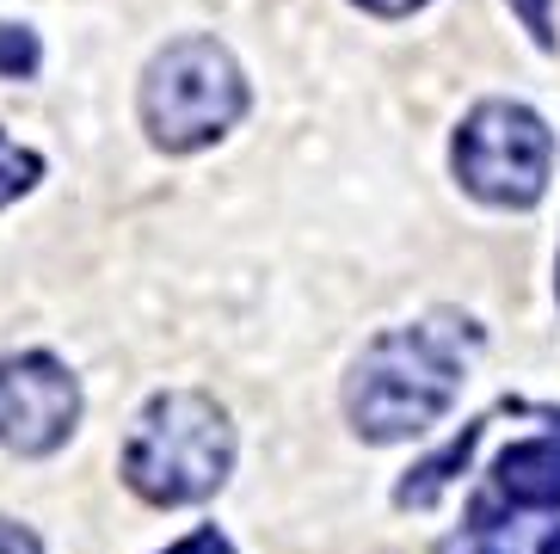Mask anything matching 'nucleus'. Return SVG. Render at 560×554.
Returning <instances> with one entry per match:
<instances>
[{
  "label": "nucleus",
  "mask_w": 560,
  "mask_h": 554,
  "mask_svg": "<svg viewBox=\"0 0 560 554\" xmlns=\"http://www.w3.org/2000/svg\"><path fill=\"white\" fill-rule=\"evenodd\" d=\"M480 351V326L456 314L388 326L358 351L346 376V419L363 443H407L456 407L468 363Z\"/></svg>",
  "instance_id": "f257e3e1"
},
{
  "label": "nucleus",
  "mask_w": 560,
  "mask_h": 554,
  "mask_svg": "<svg viewBox=\"0 0 560 554\" xmlns=\"http://www.w3.org/2000/svg\"><path fill=\"white\" fill-rule=\"evenodd\" d=\"M234 474V425L198 389H161L136 413L124 481L149 506H203Z\"/></svg>",
  "instance_id": "f03ea898"
},
{
  "label": "nucleus",
  "mask_w": 560,
  "mask_h": 554,
  "mask_svg": "<svg viewBox=\"0 0 560 554\" xmlns=\"http://www.w3.org/2000/svg\"><path fill=\"white\" fill-rule=\"evenodd\" d=\"M253 93L229 44L191 32L173 37L142 68V130L161 154H198L247 117Z\"/></svg>",
  "instance_id": "7ed1b4c3"
},
{
  "label": "nucleus",
  "mask_w": 560,
  "mask_h": 554,
  "mask_svg": "<svg viewBox=\"0 0 560 554\" xmlns=\"http://www.w3.org/2000/svg\"><path fill=\"white\" fill-rule=\"evenodd\" d=\"M456 185L493 210H529L555 173V136L517 99H480L450 142Z\"/></svg>",
  "instance_id": "20e7f679"
},
{
  "label": "nucleus",
  "mask_w": 560,
  "mask_h": 554,
  "mask_svg": "<svg viewBox=\"0 0 560 554\" xmlns=\"http://www.w3.org/2000/svg\"><path fill=\"white\" fill-rule=\"evenodd\" d=\"M81 425V382L50 351H7L0 358V450L56 457Z\"/></svg>",
  "instance_id": "39448f33"
},
{
  "label": "nucleus",
  "mask_w": 560,
  "mask_h": 554,
  "mask_svg": "<svg viewBox=\"0 0 560 554\" xmlns=\"http://www.w3.org/2000/svg\"><path fill=\"white\" fill-rule=\"evenodd\" d=\"M487 487H493L511 511H560V413L548 419V431L517 438V443L499 450Z\"/></svg>",
  "instance_id": "423d86ee"
},
{
  "label": "nucleus",
  "mask_w": 560,
  "mask_h": 554,
  "mask_svg": "<svg viewBox=\"0 0 560 554\" xmlns=\"http://www.w3.org/2000/svg\"><path fill=\"white\" fill-rule=\"evenodd\" d=\"M480 431H487V425H468V431H462V438H450L438 457H425L419 469H407V481L395 487V506H400V511H431V506H438V499L450 493V481L468 469V457H475Z\"/></svg>",
  "instance_id": "0eeeda50"
},
{
  "label": "nucleus",
  "mask_w": 560,
  "mask_h": 554,
  "mask_svg": "<svg viewBox=\"0 0 560 554\" xmlns=\"http://www.w3.org/2000/svg\"><path fill=\"white\" fill-rule=\"evenodd\" d=\"M511 518H517V511L487 487L475 506H468V523H462L450 542H438V554H524L517 549V523Z\"/></svg>",
  "instance_id": "6e6552de"
},
{
  "label": "nucleus",
  "mask_w": 560,
  "mask_h": 554,
  "mask_svg": "<svg viewBox=\"0 0 560 554\" xmlns=\"http://www.w3.org/2000/svg\"><path fill=\"white\" fill-rule=\"evenodd\" d=\"M37 180H44V161H37L32 148H19L13 136L0 130V210H7V204H19V197L32 192Z\"/></svg>",
  "instance_id": "1a4fd4ad"
},
{
  "label": "nucleus",
  "mask_w": 560,
  "mask_h": 554,
  "mask_svg": "<svg viewBox=\"0 0 560 554\" xmlns=\"http://www.w3.org/2000/svg\"><path fill=\"white\" fill-rule=\"evenodd\" d=\"M37 62H44L37 32H25V25H7V19H0V81H32Z\"/></svg>",
  "instance_id": "9d476101"
},
{
  "label": "nucleus",
  "mask_w": 560,
  "mask_h": 554,
  "mask_svg": "<svg viewBox=\"0 0 560 554\" xmlns=\"http://www.w3.org/2000/svg\"><path fill=\"white\" fill-rule=\"evenodd\" d=\"M511 13L524 19V32L536 37V49H555V0H511Z\"/></svg>",
  "instance_id": "9b49d317"
},
{
  "label": "nucleus",
  "mask_w": 560,
  "mask_h": 554,
  "mask_svg": "<svg viewBox=\"0 0 560 554\" xmlns=\"http://www.w3.org/2000/svg\"><path fill=\"white\" fill-rule=\"evenodd\" d=\"M161 554H234V542L215 530V523H203V530H191V536H179L173 549H161Z\"/></svg>",
  "instance_id": "f8f14e48"
},
{
  "label": "nucleus",
  "mask_w": 560,
  "mask_h": 554,
  "mask_svg": "<svg viewBox=\"0 0 560 554\" xmlns=\"http://www.w3.org/2000/svg\"><path fill=\"white\" fill-rule=\"evenodd\" d=\"M0 554H44V542L25 530V523H13V518H0Z\"/></svg>",
  "instance_id": "ddd939ff"
},
{
  "label": "nucleus",
  "mask_w": 560,
  "mask_h": 554,
  "mask_svg": "<svg viewBox=\"0 0 560 554\" xmlns=\"http://www.w3.org/2000/svg\"><path fill=\"white\" fill-rule=\"evenodd\" d=\"M351 7H363V13H376V19H407V13H419L425 0H351Z\"/></svg>",
  "instance_id": "4468645a"
},
{
  "label": "nucleus",
  "mask_w": 560,
  "mask_h": 554,
  "mask_svg": "<svg viewBox=\"0 0 560 554\" xmlns=\"http://www.w3.org/2000/svg\"><path fill=\"white\" fill-rule=\"evenodd\" d=\"M536 554H560V523H555V530H542V542H536Z\"/></svg>",
  "instance_id": "2eb2a0df"
},
{
  "label": "nucleus",
  "mask_w": 560,
  "mask_h": 554,
  "mask_svg": "<svg viewBox=\"0 0 560 554\" xmlns=\"http://www.w3.org/2000/svg\"><path fill=\"white\" fill-rule=\"evenodd\" d=\"M555 296H560V265H555Z\"/></svg>",
  "instance_id": "dca6fc26"
}]
</instances>
